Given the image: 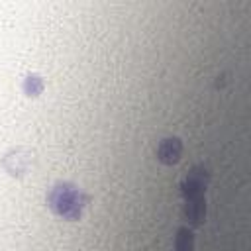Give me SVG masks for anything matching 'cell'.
I'll list each match as a JSON object with an SVG mask.
<instances>
[{"mask_svg":"<svg viewBox=\"0 0 251 251\" xmlns=\"http://www.w3.org/2000/svg\"><path fill=\"white\" fill-rule=\"evenodd\" d=\"M47 204L63 220L75 222V220H80V216L84 212L86 194L71 182H57L47 192Z\"/></svg>","mask_w":251,"mask_h":251,"instance_id":"obj_1","label":"cell"},{"mask_svg":"<svg viewBox=\"0 0 251 251\" xmlns=\"http://www.w3.org/2000/svg\"><path fill=\"white\" fill-rule=\"evenodd\" d=\"M180 151H182V145H180V141H178L176 137H167V139H163V141L159 143V147H157L159 159H161L163 163H167V165L176 163L178 157H180Z\"/></svg>","mask_w":251,"mask_h":251,"instance_id":"obj_2","label":"cell"},{"mask_svg":"<svg viewBox=\"0 0 251 251\" xmlns=\"http://www.w3.org/2000/svg\"><path fill=\"white\" fill-rule=\"evenodd\" d=\"M186 214L190 216L192 224H200V220H202V216H204V206H202V198H200V196H196L194 202H190V204L186 206Z\"/></svg>","mask_w":251,"mask_h":251,"instance_id":"obj_3","label":"cell"}]
</instances>
